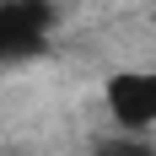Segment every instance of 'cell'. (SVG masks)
<instances>
[{"instance_id": "obj_1", "label": "cell", "mask_w": 156, "mask_h": 156, "mask_svg": "<svg viewBox=\"0 0 156 156\" xmlns=\"http://www.w3.org/2000/svg\"><path fill=\"white\" fill-rule=\"evenodd\" d=\"M102 108L119 135H151L156 129V65H129L102 81Z\"/></svg>"}, {"instance_id": "obj_2", "label": "cell", "mask_w": 156, "mask_h": 156, "mask_svg": "<svg viewBox=\"0 0 156 156\" xmlns=\"http://www.w3.org/2000/svg\"><path fill=\"white\" fill-rule=\"evenodd\" d=\"M59 27L54 0H0V65L43 54Z\"/></svg>"}, {"instance_id": "obj_3", "label": "cell", "mask_w": 156, "mask_h": 156, "mask_svg": "<svg viewBox=\"0 0 156 156\" xmlns=\"http://www.w3.org/2000/svg\"><path fill=\"white\" fill-rule=\"evenodd\" d=\"M108 156H151V151H140V145H108Z\"/></svg>"}]
</instances>
